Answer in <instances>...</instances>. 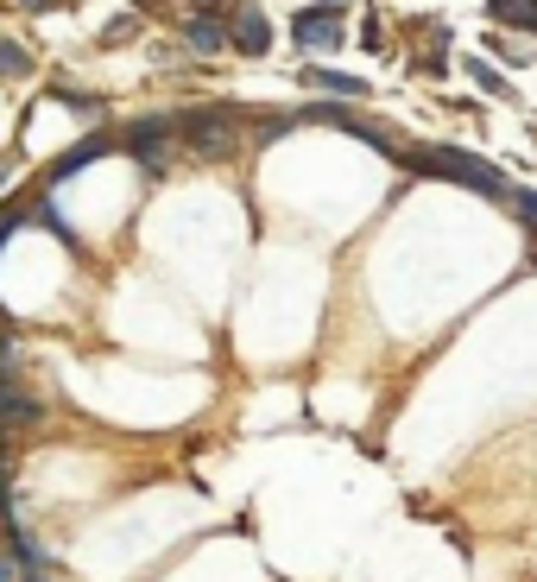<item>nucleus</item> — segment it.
Returning a JSON list of instances; mask_svg holds the SVG:
<instances>
[{
    "label": "nucleus",
    "mask_w": 537,
    "mask_h": 582,
    "mask_svg": "<svg viewBox=\"0 0 537 582\" xmlns=\"http://www.w3.org/2000/svg\"><path fill=\"white\" fill-rule=\"evenodd\" d=\"M398 165L418 172V178H443V184H462V190H481V197H506L500 165L474 159V152H462V146H405Z\"/></svg>",
    "instance_id": "f257e3e1"
},
{
    "label": "nucleus",
    "mask_w": 537,
    "mask_h": 582,
    "mask_svg": "<svg viewBox=\"0 0 537 582\" xmlns=\"http://www.w3.org/2000/svg\"><path fill=\"white\" fill-rule=\"evenodd\" d=\"M178 127H183V140L196 146V152H209V159H234V146H241L234 109H190Z\"/></svg>",
    "instance_id": "f03ea898"
},
{
    "label": "nucleus",
    "mask_w": 537,
    "mask_h": 582,
    "mask_svg": "<svg viewBox=\"0 0 537 582\" xmlns=\"http://www.w3.org/2000/svg\"><path fill=\"white\" fill-rule=\"evenodd\" d=\"M228 45L241 58H266L272 51V20L259 7H228Z\"/></svg>",
    "instance_id": "7ed1b4c3"
},
{
    "label": "nucleus",
    "mask_w": 537,
    "mask_h": 582,
    "mask_svg": "<svg viewBox=\"0 0 537 582\" xmlns=\"http://www.w3.org/2000/svg\"><path fill=\"white\" fill-rule=\"evenodd\" d=\"M291 33H297V45L304 51H335L342 45V7H304L297 20H291Z\"/></svg>",
    "instance_id": "20e7f679"
},
{
    "label": "nucleus",
    "mask_w": 537,
    "mask_h": 582,
    "mask_svg": "<svg viewBox=\"0 0 537 582\" xmlns=\"http://www.w3.org/2000/svg\"><path fill=\"white\" fill-rule=\"evenodd\" d=\"M304 121H322V127H342V134H355V140L380 146V152H393V134H386L380 121H367V114H348V109H335V102H317V109H304Z\"/></svg>",
    "instance_id": "39448f33"
},
{
    "label": "nucleus",
    "mask_w": 537,
    "mask_h": 582,
    "mask_svg": "<svg viewBox=\"0 0 537 582\" xmlns=\"http://www.w3.org/2000/svg\"><path fill=\"white\" fill-rule=\"evenodd\" d=\"M165 140H171V127H165V121H152V114L127 127V152L140 159L145 172H158V165H165Z\"/></svg>",
    "instance_id": "423d86ee"
},
{
    "label": "nucleus",
    "mask_w": 537,
    "mask_h": 582,
    "mask_svg": "<svg viewBox=\"0 0 537 582\" xmlns=\"http://www.w3.org/2000/svg\"><path fill=\"white\" fill-rule=\"evenodd\" d=\"M102 152H107V134H89V140H76L71 152H57V159H51V184H64V178H76V172H89Z\"/></svg>",
    "instance_id": "0eeeda50"
},
{
    "label": "nucleus",
    "mask_w": 537,
    "mask_h": 582,
    "mask_svg": "<svg viewBox=\"0 0 537 582\" xmlns=\"http://www.w3.org/2000/svg\"><path fill=\"white\" fill-rule=\"evenodd\" d=\"M38 418H44V405H38L33 393H20V387L0 380V425H7V431H26V425H38Z\"/></svg>",
    "instance_id": "6e6552de"
},
{
    "label": "nucleus",
    "mask_w": 537,
    "mask_h": 582,
    "mask_svg": "<svg viewBox=\"0 0 537 582\" xmlns=\"http://www.w3.org/2000/svg\"><path fill=\"white\" fill-rule=\"evenodd\" d=\"M183 45H190V51H196V58H215V51H221V45H228V26H221V20H215V13H196V20H190V26H183Z\"/></svg>",
    "instance_id": "1a4fd4ad"
},
{
    "label": "nucleus",
    "mask_w": 537,
    "mask_h": 582,
    "mask_svg": "<svg viewBox=\"0 0 537 582\" xmlns=\"http://www.w3.org/2000/svg\"><path fill=\"white\" fill-rule=\"evenodd\" d=\"M487 13H494V26H525V33H537V0H487Z\"/></svg>",
    "instance_id": "9d476101"
},
{
    "label": "nucleus",
    "mask_w": 537,
    "mask_h": 582,
    "mask_svg": "<svg viewBox=\"0 0 537 582\" xmlns=\"http://www.w3.org/2000/svg\"><path fill=\"white\" fill-rule=\"evenodd\" d=\"M304 83H317V89H329V96H367V83H360V76L322 71V64H304Z\"/></svg>",
    "instance_id": "9b49d317"
},
{
    "label": "nucleus",
    "mask_w": 537,
    "mask_h": 582,
    "mask_svg": "<svg viewBox=\"0 0 537 582\" xmlns=\"http://www.w3.org/2000/svg\"><path fill=\"white\" fill-rule=\"evenodd\" d=\"M0 76H7V83H20V76H33V58H26V45H13V38H0Z\"/></svg>",
    "instance_id": "f8f14e48"
},
{
    "label": "nucleus",
    "mask_w": 537,
    "mask_h": 582,
    "mask_svg": "<svg viewBox=\"0 0 537 582\" xmlns=\"http://www.w3.org/2000/svg\"><path fill=\"white\" fill-rule=\"evenodd\" d=\"M506 197H512V216L525 228H537V190H506Z\"/></svg>",
    "instance_id": "ddd939ff"
},
{
    "label": "nucleus",
    "mask_w": 537,
    "mask_h": 582,
    "mask_svg": "<svg viewBox=\"0 0 537 582\" xmlns=\"http://www.w3.org/2000/svg\"><path fill=\"white\" fill-rule=\"evenodd\" d=\"M20 577V570H13V564H7V551H0V582H13Z\"/></svg>",
    "instance_id": "4468645a"
},
{
    "label": "nucleus",
    "mask_w": 537,
    "mask_h": 582,
    "mask_svg": "<svg viewBox=\"0 0 537 582\" xmlns=\"http://www.w3.org/2000/svg\"><path fill=\"white\" fill-rule=\"evenodd\" d=\"M20 7H26V13H44V7H51V0H20Z\"/></svg>",
    "instance_id": "2eb2a0df"
},
{
    "label": "nucleus",
    "mask_w": 537,
    "mask_h": 582,
    "mask_svg": "<svg viewBox=\"0 0 537 582\" xmlns=\"http://www.w3.org/2000/svg\"><path fill=\"white\" fill-rule=\"evenodd\" d=\"M140 7H145V13H158V0H140Z\"/></svg>",
    "instance_id": "dca6fc26"
},
{
    "label": "nucleus",
    "mask_w": 537,
    "mask_h": 582,
    "mask_svg": "<svg viewBox=\"0 0 537 582\" xmlns=\"http://www.w3.org/2000/svg\"><path fill=\"white\" fill-rule=\"evenodd\" d=\"M0 513H7V488H0Z\"/></svg>",
    "instance_id": "f3484780"
},
{
    "label": "nucleus",
    "mask_w": 537,
    "mask_h": 582,
    "mask_svg": "<svg viewBox=\"0 0 537 582\" xmlns=\"http://www.w3.org/2000/svg\"><path fill=\"white\" fill-rule=\"evenodd\" d=\"M0 184H7V165H0Z\"/></svg>",
    "instance_id": "a211bd4d"
},
{
    "label": "nucleus",
    "mask_w": 537,
    "mask_h": 582,
    "mask_svg": "<svg viewBox=\"0 0 537 582\" xmlns=\"http://www.w3.org/2000/svg\"><path fill=\"white\" fill-rule=\"evenodd\" d=\"M0 367H7V349H0Z\"/></svg>",
    "instance_id": "6ab92c4d"
}]
</instances>
